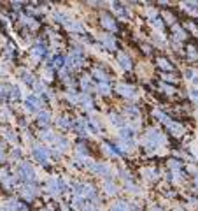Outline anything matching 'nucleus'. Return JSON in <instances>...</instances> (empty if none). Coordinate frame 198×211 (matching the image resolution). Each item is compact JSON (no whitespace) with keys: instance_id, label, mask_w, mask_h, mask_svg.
<instances>
[{"instance_id":"nucleus-1","label":"nucleus","mask_w":198,"mask_h":211,"mask_svg":"<svg viewBox=\"0 0 198 211\" xmlns=\"http://www.w3.org/2000/svg\"><path fill=\"white\" fill-rule=\"evenodd\" d=\"M163 135H161L160 130H156V129H151L147 130V137H145L144 141V144H147V146L151 148H156V146H160V144H163Z\"/></svg>"},{"instance_id":"nucleus-2","label":"nucleus","mask_w":198,"mask_h":211,"mask_svg":"<svg viewBox=\"0 0 198 211\" xmlns=\"http://www.w3.org/2000/svg\"><path fill=\"white\" fill-rule=\"evenodd\" d=\"M18 176H21L25 181H33V179H35L33 167L28 162H21L19 164V169H18Z\"/></svg>"},{"instance_id":"nucleus-3","label":"nucleus","mask_w":198,"mask_h":211,"mask_svg":"<svg viewBox=\"0 0 198 211\" xmlns=\"http://www.w3.org/2000/svg\"><path fill=\"white\" fill-rule=\"evenodd\" d=\"M86 165H88L93 173H96V174H102V176H109V174H111V167H109V165H105V164H96V162L88 160V164H86Z\"/></svg>"},{"instance_id":"nucleus-4","label":"nucleus","mask_w":198,"mask_h":211,"mask_svg":"<svg viewBox=\"0 0 198 211\" xmlns=\"http://www.w3.org/2000/svg\"><path fill=\"white\" fill-rule=\"evenodd\" d=\"M48 190H49V194H53V195L60 194L61 190H65L63 179H56V178L49 179V181H48Z\"/></svg>"},{"instance_id":"nucleus-5","label":"nucleus","mask_w":198,"mask_h":211,"mask_svg":"<svg viewBox=\"0 0 198 211\" xmlns=\"http://www.w3.org/2000/svg\"><path fill=\"white\" fill-rule=\"evenodd\" d=\"M33 157L37 158L40 164H48V160H49V152H48V148L35 146V148H33Z\"/></svg>"},{"instance_id":"nucleus-6","label":"nucleus","mask_w":198,"mask_h":211,"mask_svg":"<svg viewBox=\"0 0 198 211\" xmlns=\"http://www.w3.org/2000/svg\"><path fill=\"white\" fill-rule=\"evenodd\" d=\"M116 90H118L121 95H124V97H128V99H133L135 97V90H133V86H130V85H123V83H119L118 86H116Z\"/></svg>"},{"instance_id":"nucleus-7","label":"nucleus","mask_w":198,"mask_h":211,"mask_svg":"<svg viewBox=\"0 0 198 211\" xmlns=\"http://www.w3.org/2000/svg\"><path fill=\"white\" fill-rule=\"evenodd\" d=\"M118 60H119V65H121L124 70H130V69H132V60H130L124 53H119Z\"/></svg>"},{"instance_id":"nucleus-8","label":"nucleus","mask_w":198,"mask_h":211,"mask_svg":"<svg viewBox=\"0 0 198 211\" xmlns=\"http://www.w3.org/2000/svg\"><path fill=\"white\" fill-rule=\"evenodd\" d=\"M93 77H95L96 81H100V83H107L109 81V76L103 72L102 69H95V70H93Z\"/></svg>"},{"instance_id":"nucleus-9","label":"nucleus","mask_w":198,"mask_h":211,"mask_svg":"<svg viewBox=\"0 0 198 211\" xmlns=\"http://www.w3.org/2000/svg\"><path fill=\"white\" fill-rule=\"evenodd\" d=\"M111 211H132V209H130V204H128V202H124V200H118L116 204H112Z\"/></svg>"},{"instance_id":"nucleus-10","label":"nucleus","mask_w":198,"mask_h":211,"mask_svg":"<svg viewBox=\"0 0 198 211\" xmlns=\"http://www.w3.org/2000/svg\"><path fill=\"white\" fill-rule=\"evenodd\" d=\"M23 195L27 197V199H33L35 195H37V188L32 187V185H25V188H23Z\"/></svg>"},{"instance_id":"nucleus-11","label":"nucleus","mask_w":198,"mask_h":211,"mask_svg":"<svg viewBox=\"0 0 198 211\" xmlns=\"http://www.w3.org/2000/svg\"><path fill=\"white\" fill-rule=\"evenodd\" d=\"M168 130H170V132H172V134H174V135H175V137H181V135L184 134V129H182L181 125H177V123H172V121H170V123H168Z\"/></svg>"},{"instance_id":"nucleus-12","label":"nucleus","mask_w":198,"mask_h":211,"mask_svg":"<svg viewBox=\"0 0 198 211\" xmlns=\"http://www.w3.org/2000/svg\"><path fill=\"white\" fill-rule=\"evenodd\" d=\"M133 129H130V127H123L121 129V139L123 141H132V137H133Z\"/></svg>"},{"instance_id":"nucleus-13","label":"nucleus","mask_w":198,"mask_h":211,"mask_svg":"<svg viewBox=\"0 0 198 211\" xmlns=\"http://www.w3.org/2000/svg\"><path fill=\"white\" fill-rule=\"evenodd\" d=\"M111 123L116 125V127H121V129H123L124 125H126V121H124V120L121 118L119 114H111Z\"/></svg>"},{"instance_id":"nucleus-14","label":"nucleus","mask_w":198,"mask_h":211,"mask_svg":"<svg viewBox=\"0 0 198 211\" xmlns=\"http://www.w3.org/2000/svg\"><path fill=\"white\" fill-rule=\"evenodd\" d=\"M102 25L107 30H116V23L112 21V18H109V16H102Z\"/></svg>"},{"instance_id":"nucleus-15","label":"nucleus","mask_w":198,"mask_h":211,"mask_svg":"<svg viewBox=\"0 0 198 211\" xmlns=\"http://www.w3.org/2000/svg\"><path fill=\"white\" fill-rule=\"evenodd\" d=\"M49 120H51V114H49L48 111L39 113V123L40 125H49Z\"/></svg>"},{"instance_id":"nucleus-16","label":"nucleus","mask_w":198,"mask_h":211,"mask_svg":"<svg viewBox=\"0 0 198 211\" xmlns=\"http://www.w3.org/2000/svg\"><path fill=\"white\" fill-rule=\"evenodd\" d=\"M33 55H35L37 58L44 56V55H46V46H44V44H37V46L33 48Z\"/></svg>"},{"instance_id":"nucleus-17","label":"nucleus","mask_w":198,"mask_h":211,"mask_svg":"<svg viewBox=\"0 0 198 211\" xmlns=\"http://www.w3.org/2000/svg\"><path fill=\"white\" fill-rule=\"evenodd\" d=\"M74 206L77 208V209H86L88 206H86V199L84 197H75L74 199Z\"/></svg>"},{"instance_id":"nucleus-18","label":"nucleus","mask_w":198,"mask_h":211,"mask_svg":"<svg viewBox=\"0 0 198 211\" xmlns=\"http://www.w3.org/2000/svg\"><path fill=\"white\" fill-rule=\"evenodd\" d=\"M81 104H82V108L86 109H91V106H93V102H91V97L88 95V93H84L82 97H81Z\"/></svg>"},{"instance_id":"nucleus-19","label":"nucleus","mask_w":198,"mask_h":211,"mask_svg":"<svg viewBox=\"0 0 198 211\" xmlns=\"http://www.w3.org/2000/svg\"><path fill=\"white\" fill-rule=\"evenodd\" d=\"M158 65H160L163 70H172V69H174L172 64L168 62V60H165V58H158Z\"/></svg>"},{"instance_id":"nucleus-20","label":"nucleus","mask_w":198,"mask_h":211,"mask_svg":"<svg viewBox=\"0 0 198 211\" xmlns=\"http://www.w3.org/2000/svg\"><path fill=\"white\" fill-rule=\"evenodd\" d=\"M102 39H103V42H105V46H107L109 49H114V48H116V41H114L111 35H103Z\"/></svg>"},{"instance_id":"nucleus-21","label":"nucleus","mask_w":198,"mask_h":211,"mask_svg":"<svg viewBox=\"0 0 198 211\" xmlns=\"http://www.w3.org/2000/svg\"><path fill=\"white\" fill-rule=\"evenodd\" d=\"M7 209H11V211H19L23 209V206L18 202V200H9V204H7Z\"/></svg>"},{"instance_id":"nucleus-22","label":"nucleus","mask_w":198,"mask_h":211,"mask_svg":"<svg viewBox=\"0 0 198 211\" xmlns=\"http://www.w3.org/2000/svg\"><path fill=\"white\" fill-rule=\"evenodd\" d=\"M105 192H107L109 195H114L116 192H118V188H116V185H114V183L107 181V183H105Z\"/></svg>"},{"instance_id":"nucleus-23","label":"nucleus","mask_w":198,"mask_h":211,"mask_svg":"<svg viewBox=\"0 0 198 211\" xmlns=\"http://www.w3.org/2000/svg\"><path fill=\"white\" fill-rule=\"evenodd\" d=\"M153 114H154L156 118H160L161 121H163V123H166V125L170 123V118H168L166 114H163V113H161V111H154V113H153Z\"/></svg>"},{"instance_id":"nucleus-24","label":"nucleus","mask_w":198,"mask_h":211,"mask_svg":"<svg viewBox=\"0 0 198 211\" xmlns=\"http://www.w3.org/2000/svg\"><path fill=\"white\" fill-rule=\"evenodd\" d=\"M98 92L103 93V95H107V93L111 92V88H109L107 83H98Z\"/></svg>"},{"instance_id":"nucleus-25","label":"nucleus","mask_w":198,"mask_h":211,"mask_svg":"<svg viewBox=\"0 0 198 211\" xmlns=\"http://www.w3.org/2000/svg\"><path fill=\"white\" fill-rule=\"evenodd\" d=\"M103 148H105V152H107L109 155H114V157L121 153V152H119V150H116V148H114V146H109V144H105V146H103Z\"/></svg>"},{"instance_id":"nucleus-26","label":"nucleus","mask_w":198,"mask_h":211,"mask_svg":"<svg viewBox=\"0 0 198 211\" xmlns=\"http://www.w3.org/2000/svg\"><path fill=\"white\" fill-rule=\"evenodd\" d=\"M168 165H170V169H174V171H179V169L182 167V164L179 162V160H170V164H168Z\"/></svg>"},{"instance_id":"nucleus-27","label":"nucleus","mask_w":198,"mask_h":211,"mask_svg":"<svg viewBox=\"0 0 198 211\" xmlns=\"http://www.w3.org/2000/svg\"><path fill=\"white\" fill-rule=\"evenodd\" d=\"M182 6L186 7V9H189V11H195V7L198 9V4H195V2H184Z\"/></svg>"},{"instance_id":"nucleus-28","label":"nucleus","mask_w":198,"mask_h":211,"mask_svg":"<svg viewBox=\"0 0 198 211\" xmlns=\"http://www.w3.org/2000/svg\"><path fill=\"white\" fill-rule=\"evenodd\" d=\"M58 123H60V127H72V121L69 118H61Z\"/></svg>"},{"instance_id":"nucleus-29","label":"nucleus","mask_w":198,"mask_h":211,"mask_svg":"<svg viewBox=\"0 0 198 211\" xmlns=\"http://www.w3.org/2000/svg\"><path fill=\"white\" fill-rule=\"evenodd\" d=\"M23 81L27 83V85H32V83H33V79H32V74H27V72H25V74H23Z\"/></svg>"},{"instance_id":"nucleus-30","label":"nucleus","mask_w":198,"mask_h":211,"mask_svg":"<svg viewBox=\"0 0 198 211\" xmlns=\"http://www.w3.org/2000/svg\"><path fill=\"white\" fill-rule=\"evenodd\" d=\"M11 97L12 99H19V97H21V93H19L18 88H11Z\"/></svg>"},{"instance_id":"nucleus-31","label":"nucleus","mask_w":198,"mask_h":211,"mask_svg":"<svg viewBox=\"0 0 198 211\" xmlns=\"http://www.w3.org/2000/svg\"><path fill=\"white\" fill-rule=\"evenodd\" d=\"M189 95H191L193 100H198V88H191V90H189Z\"/></svg>"},{"instance_id":"nucleus-32","label":"nucleus","mask_w":198,"mask_h":211,"mask_svg":"<svg viewBox=\"0 0 198 211\" xmlns=\"http://www.w3.org/2000/svg\"><path fill=\"white\" fill-rule=\"evenodd\" d=\"M67 99H69V100H72V102H77V100H79V99H77V95H75V93H72V92L67 93Z\"/></svg>"},{"instance_id":"nucleus-33","label":"nucleus","mask_w":198,"mask_h":211,"mask_svg":"<svg viewBox=\"0 0 198 211\" xmlns=\"http://www.w3.org/2000/svg\"><path fill=\"white\" fill-rule=\"evenodd\" d=\"M126 187H128V188L132 190L133 194H139V192H140V190H139V187H135V185H132V183H128V185H126Z\"/></svg>"},{"instance_id":"nucleus-34","label":"nucleus","mask_w":198,"mask_h":211,"mask_svg":"<svg viewBox=\"0 0 198 211\" xmlns=\"http://www.w3.org/2000/svg\"><path fill=\"white\" fill-rule=\"evenodd\" d=\"M161 88H163L166 93H174V92H175V90H174V86H166V85H161Z\"/></svg>"},{"instance_id":"nucleus-35","label":"nucleus","mask_w":198,"mask_h":211,"mask_svg":"<svg viewBox=\"0 0 198 211\" xmlns=\"http://www.w3.org/2000/svg\"><path fill=\"white\" fill-rule=\"evenodd\" d=\"M77 152H79L81 155H88V150H86V146H82V144L79 146V150H77Z\"/></svg>"},{"instance_id":"nucleus-36","label":"nucleus","mask_w":198,"mask_h":211,"mask_svg":"<svg viewBox=\"0 0 198 211\" xmlns=\"http://www.w3.org/2000/svg\"><path fill=\"white\" fill-rule=\"evenodd\" d=\"M121 178H123L124 181H128V183H130V174H128V173H124V171H121Z\"/></svg>"},{"instance_id":"nucleus-37","label":"nucleus","mask_w":198,"mask_h":211,"mask_svg":"<svg viewBox=\"0 0 198 211\" xmlns=\"http://www.w3.org/2000/svg\"><path fill=\"white\" fill-rule=\"evenodd\" d=\"M61 62H63V60L60 58V56H56V58H54V67H61Z\"/></svg>"},{"instance_id":"nucleus-38","label":"nucleus","mask_w":198,"mask_h":211,"mask_svg":"<svg viewBox=\"0 0 198 211\" xmlns=\"http://www.w3.org/2000/svg\"><path fill=\"white\" fill-rule=\"evenodd\" d=\"M7 139H9V141H16V134L9 132V134H7Z\"/></svg>"},{"instance_id":"nucleus-39","label":"nucleus","mask_w":198,"mask_h":211,"mask_svg":"<svg viewBox=\"0 0 198 211\" xmlns=\"http://www.w3.org/2000/svg\"><path fill=\"white\" fill-rule=\"evenodd\" d=\"M153 23H154V25H156V27H158V28H163V23H161L160 20H154V21H153Z\"/></svg>"},{"instance_id":"nucleus-40","label":"nucleus","mask_w":198,"mask_h":211,"mask_svg":"<svg viewBox=\"0 0 198 211\" xmlns=\"http://www.w3.org/2000/svg\"><path fill=\"white\" fill-rule=\"evenodd\" d=\"M19 155H21V153H19V150H16V152H12V157H14V158H19Z\"/></svg>"},{"instance_id":"nucleus-41","label":"nucleus","mask_w":198,"mask_h":211,"mask_svg":"<svg viewBox=\"0 0 198 211\" xmlns=\"http://www.w3.org/2000/svg\"><path fill=\"white\" fill-rule=\"evenodd\" d=\"M163 77H165L166 81H175V77H174V76H163Z\"/></svg>"},{"instance_id":"nucleus-42","label":"nucleus","mask_w":198,"mask_h":211,"mask_svg":"<svg viewBox=\"0 0 198 211\" xmlns=\"http://www.w3.org/2000/svg\"><path fill=\"white\" fill-rule=\"evenodd\" d=\"M4 160V150H2V146H0V162Z\"/></svg>"},{"instance_id":"nucleus-43","label":"nucleus","mask_w":198,"mask_h":211,"mask_svg":"<svg viewBox=\"0 0 198 211\" xmlns=\"http://www.w3.org/2000/svg\"><path fill=\"white\" fill-rule=\"evenodd\" d=\"M84 211H98V209H96V208H93V206H91V208H86Z\"/></svg>"},{"instance_id":"nucleus-44","label":"nucleus","mask_w":198,"mask_h":211,"mask_svg":"<svg viewBox=\"0 0 198 211\" xmlns=\"http://www.w3.org/2000/svg\"><path fill=\"white\" fill-rule=\"evenodd\" d=\"M193 83H195V85H198V76H195V77H193Z\"/></svg>"},{"instance_id":"nucleus-45","label":"nucleus","mask_w":198,"mask_h":211,"mask_svg":"<svg viewBox=\"0 0 198 211\" xmlns=\"http://www.w3.org/2000/svg\"><path fill=\"white\" fill-rule=\"evenodd\" d=\"M44 211H51V209H44Z\"/></svg>"}]
</instances>
